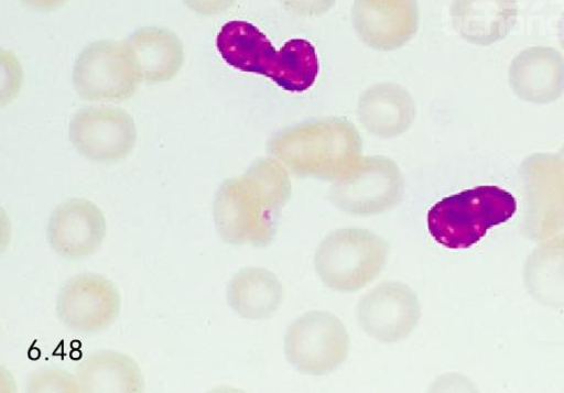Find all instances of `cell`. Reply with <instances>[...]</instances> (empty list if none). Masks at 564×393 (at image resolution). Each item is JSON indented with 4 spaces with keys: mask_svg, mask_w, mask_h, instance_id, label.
<instances>
[{
    "mask_svg": "<svg viewBox=\"0 0 564 393\" xmlns=\"http://www.w3.org/2000/svg\"><path fill=\"white\" fill-rule=\"evenodd\" d=\"M124 43L140 80L148 83L170 80L183 65V44L167 29L141 28Z\"/></svg>",
    "mask_w": 564,
    "mask_h": 393,
    "instance_id": "cell-17",
    "label": "cell"
},
{
    "mask_svg": "<svg viewBox=\"0 0 564 393\" xmlns=\"http://www.w3.org/2000/svg\"><path fill=\"white\" fill-rule=\"evenodd\" d=\"M513 195L495 185H480L447 196L427 212L432 238L448 249H465L516 212Z\"/></svg>",
    "mask_w": 564,
    "mask_h": 393,
    "instance_id": "cell-4",
    "label": "cell"
},
{
    "mask_svg": "<svg viewBox=\"0 0 564 393\" xmlns=\"http://www.w3.org/2000/svg\"><path fill=\"white\" fill-rule=\"evenodd\" d=\"M404 195V181L397 164L384 156L360 157L330 188V200L355 216L386 211Z\"/></svg>",
    "mask_w": 564,
    "mask_h": 393,
    "instance_id": "cell-8",
    "label": "cell"
},
{
    "mask_svg": "<svg viewBox=\"0 0 564 393\" xmlns=\"http://www.w3.org/2000/svg\"><path fill=\"white\" fill-rule=\"evenodd\" d=\"M509 84L520 99L545 105L564 92V57L551 46L521 51L509 67Z\"/></svg>",
    "mask_w": 564,
    "mask_h": 393,
    "instance_id": "cell-15",
    "label": "cell"
},
{
    "mask_svg": "<svg viewBox=\"0 0 564 393\" xmlns=\"http://www.w3.org/2000/svg\"><path fill=\"white\" fill-rule=\"evenodd\" d=\"M139 76L124 42L97 41L78 55L73 83L77 94L91 101H122L137 90Z\"/></svg>",
    "mask_w": 564,
    "mask_h": 393,
    "instance_id": "cell-9",
    "label": "cell"
},
{
    "mask_svg": "<svg viewBox=\"0 0 564 393\" xmlns=\"http://www.w3.org/2000/svg\"><path fill=\"white\" fill-rule=\"evenodd\" d=\"M69 139L86 159L109 163L126 157L132 151L137 131L133 119L123 109L88 107L72 119Z\"/></svg>",
    "mask_w": 564,
    "mask_h": 393,
    "instance_id": "cell-11",
    "label": "cell"
},
{
    "mask_svg": "<svg viewBox=\"0 0 564 393\" xmlns=\"http://www.w3.org/2000/svg\"><path fill=\"white\" fill-rule=\"evenodd\" d=\"M558 40H560L561 46L564 48V13L561 17V20L558 23Z\"/></svg>",
    "mask_w": 564,
    "mask_h": 393,
    "instance_id": "cell-26",
    "label": "cell"
},
{
    "mask_svg": "<svg viewBox=\"0 0 564 393\" xmlns=\"http://www.w3.org/2000/svg\"><path fill=\"white\" fill-rule=\"evenodd\" d=\"M290 11L300 15H321L329 11L336 0H280Z\"/></svg>",
    "mask_w": 564,
    "mask_h": 393,
    "instance_id": "cell-23",
    "label": "cell"
},
{
    "mask_svg": "<svg viewBox=\"0 0 564 393\" xmlns=\"http://www.w3.org/2000/svg\"><path fill=\"white\" fill-rule=\"evenodd\" d=\"M357 112L368 132L380 138H393L411 127L415 107L405 88L392 83H381L361 94Z\"/></svg>",
    "mask_w": 564,
    "mask_h": 393,
    "instance_id": "cell-18",
    "label": "cell"
},
{
    "mask_svg": "<svg viewBox=\"0 0 564 393\" xmlns=\"http://www.w3.org/2000/svg\"><path fill=\"white\" fill-rule=\"evenodd\" d=\"M352 23L358 37L369 47L392 51L403 46L416 33V0H355Z\"/></svg>",
    "mask_w": 564,
    "mask_h": 393,
    "instance_id": "cell-14",
    "label": "cell"
},
{
    "mask_svg": "<svg viewBox=\"0 0 564 393\" xmlns=\"http://www.w3.org/2000/svg\"><path fill=\"white\" fill-rule=\"evenodd\" d=\"M416 294L401 282H383L366 293L357 307L362 329L382 342L406 338L420 318Z\"/></svg>",
    "mask_w": 564,
    "mask_h": 393,
    "instance_id": "cell-12",
    "label": "cell"
},
{
    "mask_svg": "<svg viewBox=\"0 0 564 393\" xmlns=\"http://www.w3.org/2000/svg\"><path fill=\"white\" fill-rule=\"evenodd\" d=\"M524 192L522 232L531 240L552 238L564 229V146L555 154L535 153L520 166Z\"/></svg>",
    "mask_w": 564,
    "mask_h": 393,
    "instance_id": "cell-6",
    "label": "cell"
},
{
    "mask_svg": "<svg viewBox=\"0 0 564 393\" xmlns=\"http://www.w3.org/2000/svg\"><path fill=\"white\" fill-rule=\"evenodd\" d=\"M79 392L139 393L144 389L138 363L128 354L100 350L82 359L75 372Z\"/></svg>",
    "mask_w": 564,
    "mask_h": 393,
    "instance_id": "cell-19",
    "label": "cell"
},
{
    "mask_svg": "<svg viewBox=\"0 0 564 393\" xmlns=\"http://www.w3.org/2000/svg\"><path fill=\"white\" fill-rule=\"evenodd\" d=\"M389 254V244L372 231L358 228L328 233L315 253L322 282L338 292H354L377 279Z\"/></svg>",
    "mask_w": 564,
    "mask_h": 393,
    "instance_id": "cell-5",
    "label": "cell"
},
{
    "mask_svg": "<svg viewBox=\"0 0 564 393\" xmlns=\"http://www.w3.org/2000/svg\"><path fill=\"white\" fill-rule=\"evenodd\" d=\"M291 193L286 171L273 159H259L241 176L225 179L213 206L220 238L234 245H268Z\"/></svg>",
    "mask_w": 564,
    "mask_h": 393,
    "instance_id": "cell-1",
    "label": "cell"
},
{
    "mask_svg": "<svg viewBox=\"0 0 564 393\" xmlns=\"http://www.w3.org/2000/svg\"><path fill=\"white\" fill-rule=\"evenodd\" d=\"M236 1L237 0H184L189 9L204 15L221 13L234 6Z\"/></svg>",
    "mask_w": 564,
    "mask_h": 393,
    "instance_id": "cell-24",
    "label": "cell"
},
{
    "mask_svg": "<svg viewBox=\"0 0 564 393\" xmlns=\"http://www.w3.org/2000/svg\"><path fill=\"white\" fill-rule=\"evenodd\" d=\"M349 336L344 324L328 312H308L295 319L284 336V354L300 372L323 375L347 358Z\"/></svg>",
    "mask_w": 564,
    "mask_h": 393,
    "instance_id": "cell-7",
    "label": "cell"
},
{
    "mask_svg": "<svg viewBox=\"0 0 564 393\" xmlns=\"http://www.w3.org/2000/svg\"><path fill=\"white\" fill-rule=\"evenodd\" d=\"M226 296L230 308L240 317L264 319L279 309L283 288L272 272L245 268L230 280Z\"/></svg>",
    "mask_w": 564,
    "mask_h": 393,
    "instance_id": "cell-20",
    "label": "cell"
},
{
    "mask_svg": "<svg viewBox=\"0 0 564 393\" xmlns=\"http://www.w3.org/2000/svg\"><path fill=\"white\" fill-rule=\"evenodd\" d=\"M452 23L467 42L488 46L505 39L516 24L517 0H453Z\"/></svg>",
    "mask_w": 564,
    "mask_h": 393,
    "instance_id": "cell-16",
    "label": "cell"
},
{
    "mask_svg": "<svg viewBox=\"0 0 564 393\" xmlns=\"http://www.w3.org/2000/svg\"><path fill=\"white\" fill-rule=\"evenodd\" d=\"M216 47L229 66L265 76L288 91L307 90L318 75V58L311 42L292 39L278 51L264 33L248 21L225 23L217 34Z\"/></svg>",
    "mask_w": 564,
    "mask_h": 393,
    "instance_id": "cell-2",
    "label": "cell"
},
{
    "mask_svg": "<svg viewBox=\"0 0 564 393\" xmlns=\"http://www.w3.org/2000/svg\"><path fill=\"white\" fill-rule=\"evenodd\" d=\"M25 6L37 11H51L61 7L66 0H21Z\"/></svg>",
    "mask_w": 564,
    "mask_h": 393,
    "instance_id": "cell-25",
    "label": "cell"
},
{
    "mask_svg": "<svg viewBox=\"0 0 564 393\" xmlns=\"http://www.w3.org/2000/svg\"><path fill=\"white\" fill-rule=\"evenodd\" d=\"M106 233L107 222L102 211L84 198H72L59 204L47 225L50 245L68 260L91 255L101 245Z\"/></svg>",
    "mask_w": 564,
    "mask_h": 393,
    "instance_id": "cell-13",
    "label": "cell"
},
{
    "mask_svg": "<svg viewBox=\"0 0 564 393\" xmlns=\"http://www.w3.org/2000/svg\"><path fill=\"white\" fill-rule=\"evenodd\" d=\"M121 298L116 285L99 273L72 276L56 297V315L67 328L83 334L108 329L117 319Z\"/></svg>",
    "mask_w": 564,
    "mask_h": 393,
    "instance_id": "cell-10",
    "label": "cell"
},
{
    "mask_svg": "<svg viewBox=\"0 0 564 393\" xmlns=\"http://www.w3.org/2000/svg\"><path fill=\"white\" fill-rule=\"evenodd\" d=\"M367 1H375V0H367Z\"/></svg>",
    "mask_w": 564,
    "mask_h": 393,
    "instance_id": "cell-27",
    "label": "cell"
},
{
    "mask_svg": "<svg viewBox=\"0 0 564 393\" xmlns=\"http://www.w3.org/2000/svg\"><path fill=\"white\" fill-rule=\"evenodd\" d=\"M523 283L536 302L564 306V234L552 237L530 253L523 268Z\"/></svg>",
    "mask_w": 564,
    "mask_h": 393,
    "instance_id": "cell-21",
    "label": "cell"
},
{
    "mask_svg": "<svg viewBox=\"0 0 564 393\" xmlns=\"http://www.w3.org/2000/svg\"><path fill=\"white\" fill-rule=\"evenodd\" d=\"M269 151L295 175L337 179L359 161L361 138L349 121L326 118L275 134Z\"/></svg>",
    "mask_w": 564,
    "mask_h": 393,
    "instance_id": "cell-3",
    "label": "cell"
},
{
    "mask_svg": "<svg viewBox=\"0 0 564 393\" xmlns=\"http://www.w3.org/2000/svg\"><path fill=\"white\" fill-rule=\"evenodd\" d=\"M28 392H79L76 376L58 367H45L30 374L26 381Z\"/></svg>",
    "mask_w": 564,
    "mask_h": 393,
    "instance_id": "cell-22",
    "label": "cell"
}]
</instances>
